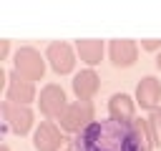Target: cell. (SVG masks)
Returning <instances> with one entry per match:
<instances>
[{
    "label": "cell",
    "instance_id": "6da1fadb",
    "mask_svg": "<svg viewBox=\"0 0 161 151\" xmlns=\"http://www.w3.org/2000/svg\"><path fill=\"white\" fill-rule=\"evenodd\" d=\"M78 151H141L133 126L121 121H93L75 143Z\"/></svg>",
    "mask_w": 161,
    "mask_h": 151
},
{
    "label": "cell",
    "instance_id": "7a4b0ae2",
    "mask_svg": "<svg viewBox=\"0 0 161 151\" xmlns=\"http://www.w3.org/2000/svg\"><path fill=\"white\" fill-rule=\"evenodd\" d=\"M93 103L91 101H75V103H68L63 116L58 118L60 121V128L68 131V133H83L91 123H93Z\"/></svg>",
    "mask_w": 161,
    "mask_h": 151
},
{
    "label": "cell",
    "instance_id": "3957f363",
    "mask_svg": "<svg viewBox=\"0 0 161 151\" xmlns=\"http://www.w3.org/2000/svg\"><path fill=\"white\" fill-rule=\"evenodd\" d=\"M15 73H18L20 78L35 83V81H40L43 73H45V60L40 58V53H38L35 48H28V45H25V48H20V50L15 53Z\"/></svg>",
    "mask_w": 161,
    "mask_h": 151
},
{
    "label": "cell",
    "instance_id": "277c9868",
    "mask_svg": "<svg viewBox=\"0 0 161 151\" xmlns=\"http://www.w3.org/2000/svg\"><path fill=\"white\" fill-rule=\"evenodd\" d=\"M0 111H3V118L8 121V126H10L13 133L25 136V133L33 128V111H30L28 106H15V103L5 101Z\"/></svg>",
    "mask_w": 161,
    "mask_h": 151
},
{
    "label": "cell",
    "instance_id": "5b68a950",
    "mask_svg": "<svg viewBox=\"0 0 161 151\" xmlns=\"http://www.w3.org/2000/svg\"><path fill=\"white\" fill-rule=\"evenodd\" d=\"M45 58H48V63L53 65V70H55V73H60V76L70 73V70H73V65H75V53H73V48H70L68 43H63V40L50 43V45H48Z\"/></svg>",
    "mask_w": 161,
    "mask_h": 151
},
{
    "label": "cell",
    "instance_id": "8992f818",
    "mask_svg": "<svg viewBox=\"0 0 161 151\" xmlns=\"http://www.w3.org/2000/svg\"><path fill=\"white\" fill-rule=\"evenodd\" d=\"M33 143H35L38 151H60V148L65 146V138H63L60 128H58L53 121H43V123L35 128Z\"/></svg>",
    "mask_w": 161,
    "mask_h": 151
},
{
    "label": "cell",
    "instance_id": "52a82bcc",
    "mask_svg": "<svg viewBox=\"0 0 161 151\" xmlns=\"http://www.w3.org/2000/svg\"><path fill=\"white\" fill-rule=\"evenodd\" d=\"M65 91L60 88V86H55V83H50V86H45L43 91H40V111L48 116V118H53V116H63V111H65Z\"/></svg>",
    "mask_w": 161,
    "mask_h": 151
},
{
    "label": "cell",
    "instance_id": "ba28073f",
    "mask_svg": "<svg viewBox=\"0 0 161 151\" xmlns=\"http://www.w3.org/2000/svg\"><path fill=\"white\" fill-rule=\"evenodd\" d=\"M108 55H111L113 65L128 68V65H133L136 58H138V45H136L133 40H126V38L121 40V38H116V40L108 43Z\"/></svg>",
    "mask_w": 161,
    "mask_h": 151
},
{
    "label": "cell",
    "instance_id": "9c48e42d",
    "mask_svg": "<svg viewBox=\"0 0 161 151\" xmlns=\"http://www.w3.org/2000/svg\"><path fill=\"white\" fill-rule=\"evenodd\" d=\"M5 93H8V101L15 103V106H28L33 98H35V86L25 78H20L18 73H13L8 78V86H5Z\"/></svg>",
    "mask_w": 161,
    "mask_h": 151
},
{
    "label": "cell",
    "instance_id": "30bf717a",
    "mask_svg": "<svg viewBox=\"0 0 161 151\" xmlns=\"http://www.w3.org/2000/svg\"><path fill=\"white\" fill-rule=\"evenodd\" d=\"M158 98H161V83L153 76L141 78L138 86H136V101H138V106L146 108V111H156Z\"/></svg>",
    "mask_w": 161,
    "mask_h": 151
},
{
    "label": "cell",
    "instance_id": "8fae6325",
    "mask_svg": "<svg viewBox=\"0 0 161 151\" xmlns=\"http://www.w3.org/2000/svg\"><path fill=\"white\" fill-rule=\"evenodd\" d=\"M108 113H111L113 121L133 123V121H136V106H133V98L126 96V93H116V96H111V101H108Z\"/></svg>",
    "mask_w": 161,
    "mask_h": 151
},
{
    "label": "cell",
    "instance_id": "7c38bea8",
    "mask_svg": "<svg viewBox=\"0 0 161 151\" xmlns=\"http://www.w3.org/2000/svg\"><path fill=\"white\" fill-rule=\"evenodd\" d=\"M98 86H101V81H98L96 70H91V68L80 70V73L73 78V93L78 96V101H91V98L98 93Z\"/></svg>",
    "mask_w": 161,
    "mask_h": 151
},
{
    "label": "cell",
    "instance_id": "4fadbf2b",
    "mask_svg": "<svg viewBox=\"0 0 161 151\" xmlns=\"http://www.w3.org/2000/svg\"><path fill=\"white\" fill-rule=\"evenodd\" d=\"M103 45H106V43H101V40H96V38H83V40L75 43V50H78V55H80L83 63L96 65V63H101V58H103Z\"/></svg>",
    "mask_w": 161,
    "mask_h": 151
},
{
    "label": "cell",
    "instance_id": "5bb4252c",
    "mask_svg": "<svg viewBox=\"0 0 161 151\" xmlns=\"http://www.w3.org/2000/svg\"><path fill=\"white\" fill-rule=\"evenodd\" d=\"M131 126H133V133H136L138 148H141V151H151V148L156 146V138H153L151 123H148V121H141V118H136V121H133Z\"/></svg>",
    "mask_w": 161,
    "mask_h": 151
},
{
    "label": "cell",
    "instance_id": "9a60e30c",
    "mask_svg": "<svg viewBox=\"0 0 161 151\" xmlns=\"http://www.w3.org/2000/svg\"><path fill=\"white\" fill-rule=\"evenodd\" d=\"M148 123H151V131H153V138H156V143L161 146V108L151 111V118H148Z\"/></svg>",
    "mask_w": 161,
    "mask_h": 151
},
{
    "label": "cell",
    "instance_id": "2e32d148",
    "mask_svg": "<svg viewBox=\"0 0 161 151\" xmlns=\"http://www.w3.org/2000/svg\"><path fill=\"white\" fill-rule=\"evenodd\" d=\"M8 50H10V43L8 40H0V60L8 58Z\"/></svg>",
    "mask_w": 161,
    "mask_h": 151
},
{
    "label": "cell",
    "instance_id": "e0dca14e",
    "mask_svg": "<svg viewBox=\"0 0 161 151\" xmlns=\"http://www.w3.org/2000/svg\"><path fill=\"white\" fill-rule=\"evenodd\" d=\"M141 45H143L146 50H156V48L161 45V40H141Z\"/></svg>",
    "mask_w": 161,
    "mask_h": 151
},
{
    "label": "cell",
    "instance_id": "ac0fdd59",
    "mask_svg": "<svg viewBox=\"0 0 161 151\" xmlns=\"http://www.w3.org/2000/svg\"><path fill=\"white\" fill-rule=\"evenodd\" d=\"M0 151H10V146H5V143H3V146H0Z\"/></svg>",
    "mask_w": 161,
    "mask_h": 151
},
{
    "label": "cell",
    "instance_id": "d6986e66",
    "mask_svg": "<svg viewBox=\"0 0 161 151\" xmlns=\"http://www.w3.org/2000/svg\"><path fill=\"white\" fill-rule=\"evenodd\" d=\"M156 65H158V68H161V53H158V58H156Z\"/></svg>",
    "mask_w": 161,
    "mask_h": 151
}]
</instances>
